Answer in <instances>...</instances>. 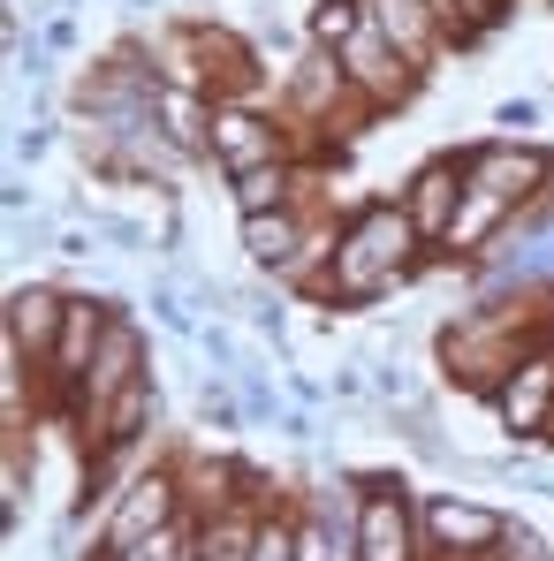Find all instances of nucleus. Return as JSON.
<instances>
[{
	"instance_id": "1",
	"label": "nucleus",
	"mask_w": 554,
	"mask_h": 561,
	"mask_svg": "<svg viewBox=\"0 0 554 561\" xmlns=\"http://www.w3.org/2000/svg\"><path fill=\"white\" fill-rule=\"evenodd\" d=\"M426 259H433V243L418 236V220L403 213V197H365V205L335 228V259H327L319 304L365 311V304H380L387 288H403V280L426 274Z\"/></svg>"
},
{
	"instance_id": "2",
	"label": "nucleus",
	"mask_w": 554,
	"mask_h": 561,
	"mask_svg": "<svg viewBox=\"0 0 554 561\" xmlns=\"http://www.w3.org/2000/svg\"><path fill=\"white\" fill-rule=\"evenodd\" d=\"M350 561H426L418 531V493H403V478H365L350 501Z\"/></svg>"
},
{
	"instance_id": "3",
	"label": "nucleus",
	"mask_w": 554,
	"mask_h": 561,
	"mask_svg": "<svg viewBox=\"0 0 554 561\" xmlns=\"http://www.w3.org/2000/svg\"><path fill=\"white\" fill-rule=\"evenodd\" d=\"M190 516V485H183V463H152L137 478H122L106 493V524H99V547H129V539H152L168 524Z\"/></svg>"
},
{
	"instance_id": "4",
	"label": "nucleus",
	"mask_w": 554,
	"mask_h": 561,
	"mask_svg": "<svg viewBox=\"0 0 554 561\" xmlns=\"http://www.w3.org/2000/svg\"><path fill=\"white\" fill-rule=\"evenodd\" d=\"M418 531L426 561H486L509 539V516L478 493H418Z\"/></svg>"
},
{
	"instance_id": "5",
	"label": "nucleus",
	"mask_w": 554,
	"mask_h": 561,
	"mask_svg": "<svg viewBox=\"0 0 554 561\" xmlns=\"http://www.w3.org/2000/svg\"><path fill=\"white\" fill-rule=\"evenodd\" d=\"M205 160L221 168V175H244V168H274V160H304L296 152V129L267 114L259 99H221L213 106V145H205Z\"/></svg>"
},
{
	"instance_id": "6",
	"label": "nucleus",
	"mask_w": 554,
	"mask_h": 561,
	"mask_svg": "<svg viewBox=\"0 0 554 561\" xmlns=\"http://www.w3.org/2000/svg\"><path fill=\"white\" fill-rule=\"evenodd\" d=\"M486 410H494V425H501L509 440H547L554 433V334H540V342L501 373V387L486 394Z\"/></svg>"
},
{
	"instance_id": "7",
	"label": "nucleus",
	"mask_w": 554,
	"mask_h": 561,
	"mask_svg": "<svg viewBox=\"0 0 554 561\" xmlns=\"http://www.w3.org/2000/svg\"><path fill=\"white\" fill-rule=\"evenodd\" d=\"M463 183L494 190V197H509V205L524 213V205L554 183V152L547 145H524V137H486V145L463 152Z\"/></svg>"
},
{
	"instance_id": "8",
	"label": "nucleus",
	"mask_w": 554,
	"mask_h": 561,
	"mask_svg": "<svg viewBox=\"0 0 554 561\" xmlns=\"http://www.w3.org/2000/svg\"><path fill=\"white\" fill-rule=\"evenodd\" d=\"M106 319H114L106 296L69 288V319H61V342H54V357H46V394H54L61 417H69V402H77V387H84V373H92L99 342H106Z\"/></svg>"
},
{
	"instance_id": "9",
	"label": "nucleus",
	"mask_w": 554,
	"mask_h": 561,
	"mask_svg": "<svg viewBox=\"0 0 554 561\" xmlns=\"http://www.w3.org/2000/svg\"><path fill=\"white\" fill-rule=\"evenodd\" d=\"M335 61H342V77L358 84V99H365L372 114H395V106H410V99H418V84H426V77H418V69L395 54V38H387L380 23H365V31H358V38L335 54Z\"/></svg>"
},
{
	"instance_id": "10",
	"label": "nucleus",
	"mask_w": 554,
	"mask_h": 561,
	"mask_svg": "<svg viewBox=\"0 0 554 561\" xmlns=\"http://www.w3.org/2000/svg\"><path fill=\"white\" fill-rule=\"evenodd\" d=\"M145 373H152V342H145V327H137L129 311H114V319H106V342H99V357H92V373H84L77 402H69V425L92 417V410H106L129 379H145Z\"/></svg>"
},
{
	"instance_id": "11",
	"label": "nucleus",
	"mask_w": 554,
	"mask_h": 561,
	"mask_svg": "<svg viewBox=\"0 0 554 561\" xmlns=\"http://www.w3.org/2000/svg\"><path fill=\"white\" fill-rule=\"evenodd\" d=\"M61 319H69V288H54V280H15V288H8V311H0V342H15V350L46 373V357H54V342H61Z\"/></svg>"
},
{
	"instance_id": "12",
	"label": "nucleus",
	"mask_w": 554,
	"mask_h": 561,
	"mask_svg": "<svg viewBox=\"0 0 554 561\" xmlns=\"http://www.w3.org/2000/svg\"><path fill=\"white\" fill-rule=\"evenodd\" d=\"M236 236H244V259L259 266V274L289 280L304 266V251L319 243V220H312V205H281V213H251V220H236Z\"/></svg>"
},
{
	"instance_id": "13",
	"label": "nucleus",
	"mask_w": 554,
	"mask_h": 561,
	"mask_svg": "<svg viewBox=\"0 0 554 561\" xmlns=\"http://www.w3.org/2000/svg\"><path fill=\"white\" fill-rule=\"evenodd\" d=\"M395 197H403V213L418 220V236L441 251L449 228H456V213H463V152H433L426 168H410V183L395 190Z\"/></svg>"
},
{
	"instance_id": "14",
	"label": "nucleus",
	"mask_w": 554,
	"mask_h": 561,
	"mask_svg": "<svg viewBox=\"0 0 554 561\" xmlns=\"http://www.w3.org/2000/svg\"><path fill=\"white\" fill-rule=\"evenodd\" d=\"M372 23L395 38V54L418 69V77H433L456 46H449V31H441V15L426 8V0H372Z\"/></svg>"
},
{
	"instance_id": "15",
	"label": "nucleus",
	"mask_w": 554,
	"mask_h": 561,
	"mask_svg": "<svg viewBox=\"0 0 554 561\" xmlns=\"http://www.w3.org/2000/svg\"><path fill=\"white\" fill-rule=\"evenodd\" d=\"M365 23H372V0H312V8H304V46L342 54Z\"/></svg>"
},
{
	"instance_id": "16",
	"label": "nucleus",
	"mask_w": 554,
	"mask_h": 561,
	"mask_svg": "<svg viewBox=\"0 0 554 561\" xmlns=\"http://www.w3.org/2000/svg\"><path fill=\"white\" fill-rule=\"evenodd\" d=\"M433 15H441V31H449V46H478L486 31H501L509 23V0H426Z\"/></svg>"
},
{
	"instance_id": "17",
	"label": "nucleus",
	"mask_w": 554,
	"mask_h": 561,
	"mask_svg": "<svg viewBox=\"0 0 554 561\" xmlns=\"http://www.w3.org/2000/svg\"><path fill=\"white\" fill-rule=\"evenodd\" d=\"M197 547V516L183 524H168V531H152V539H129V547H92L99 561H183Z\"/></svg>"
},
{
	"instance_id": "18",
	"label": "nucleus",
	"mask_w": 554,
	"mask_h": 561,
	"mask_svg": "<svg viewBox=\"0 0 554 561\" xmlns=\"http://www.w3.org/2000/svg\"><path fill=\"white\" fill-rule=\"evenodd\" d=\"M509 8H517V0H509Z\"/></svg>"
}]
</instances>
